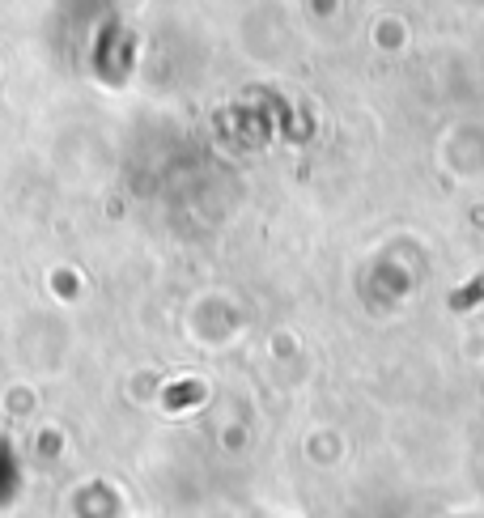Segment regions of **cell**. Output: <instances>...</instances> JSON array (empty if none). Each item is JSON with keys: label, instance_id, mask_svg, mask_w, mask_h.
<instances>
[{"label": "cell", "instance_id": "6da1fadb", "mask_svg": "<svg viewBox=\"0 0 484 518\" xmlns=\"http://www.w3.org/2000/svg\"><path fill=\"white\" fill-rule=\"evenodd\" d=\"M480 298H484V281L468 285V289L459 293V298H451V306H455V310H463V306H472V302H480Z\"/></svg>", "mask_w": 484, "mask_h": 518}]
</instances>
